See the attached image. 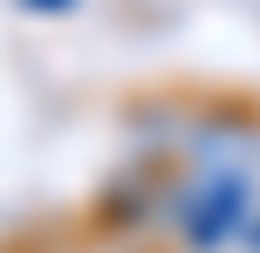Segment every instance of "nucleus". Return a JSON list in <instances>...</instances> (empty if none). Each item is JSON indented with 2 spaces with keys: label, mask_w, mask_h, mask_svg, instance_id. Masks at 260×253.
I'll return each instance as SVG.
<instances>
[{
  "label": "nucleus",
  "mask_w": 260,
  "mask_h": 253,
  "mask_svg": "<svg viewBox=\"0 0 260 253\" xmlns=\"http://www.w3.org/2000/svg\"><path fill=\"white\" fill-rule=\"evenodd\" d=\"M247 219V171L240 164H219V171H199L185 185V205H178V226H185V246L212 253L226 246Z\"/></svg>",
  "instance_id": "obj_1"
},
{
  "label": "nucleus",
  "mask_w": 260,
  "mask_h": 253,
  "mask_svg": "<svg viewBox=\"0 0 260 253\" xmlns=\"http://www.w3.org/2000/svg\"><path fill=\"white\" fill-rule=\"evenodd\" d=\"M253 246H260V233H253Z\"/></svg>",
  "instance_id": "obj_2"
}]
</instances>
